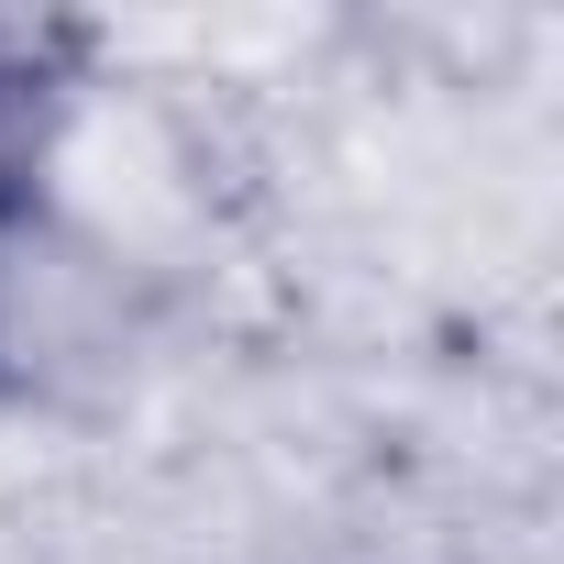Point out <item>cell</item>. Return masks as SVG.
<instances>
[{
	"mask_svg": "<svg viewBox=\"0 0 564 564\" xmlns=\"http://www.w3.org/2000/svg\"><path fill=\"white\" fill-rule=\"evenodd\" d=\"M56 56H67V34L0 23V243L34 210V166H45V122H56Z\"/></svg>",
	"mask_w": 564,
	"mask_h": 564,
	"instance_id": "1",
	"label": "cell"
}]
</instances>
